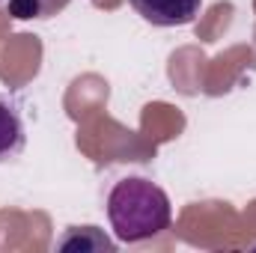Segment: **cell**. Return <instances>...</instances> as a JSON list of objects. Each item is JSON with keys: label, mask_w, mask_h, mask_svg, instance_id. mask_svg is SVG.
Segmentation results:
<instances>
[{"label": "cell", "mask_w": 256, "mask_h": 253, "mask_svg": "<svg viewBox=\"0 0 256 253\" xmlns=\"http://www.w3.org/2000/svg\"><path fill=\"white\" fill-rule=\"evenodd\" d=\"M131 9L155 27H185L200 15L202 0H128Z\"/></svg>", "instance_id": "cell-2"}, {"label": "cell", "mask_w": 256, "mask_h": 253, "mask_svg": "<svg viewBox=\"0 0 256 253\" xmlns=\"http://www.w3.org/2000/svg\"><path fill=\"white\" fill-rule=\"evenodd\" d=\"M0 3H3V0H0Z\"/></svg>", "instance_id": "cell-5"}, {"label": "cell", "mask_w": 256, "mask_h": 253, "mask_svg": "<svg viewBox=\"0 0 256 253\" xmlns=\"http://www.w3.org/2000/svg\"><path fill=\"white\" fill-rule=\"evenodd\" d=\"M27 146V131L18 116V110L6 102H0V164L15 161Z\"/></svg>", "instance_id": "cell-3"}, {"label": "cell", "mask_w": 256, "mask_h": 253, "mask_svg": "<svg viewBox=\"0 0 256 253\" xmlns=\"http://www.w3.org/2000/svg\"><path fill=\"white\" fill-rule=\"evenodd\" d=\"M108 220L122 244H140L170 230L173 206L167 190L143 176H126L108 194Z\"/></svg>", "instance_id": "cell-1"}, {"label": "cell", "mask_w": 256, "mask_h": 253, "mask_svg": "<svg viewBox=\"0 0 256 253\" xmlns=\"http://www.w3.org/2000/svg\"><path fill=\"white\" fill-rule=\"evenodd\" d=\"M72 0H6V9L18 21H45L60 15Z\"/></svg>", "instance_id": "cell-4"}]
</instances>
